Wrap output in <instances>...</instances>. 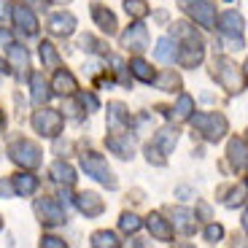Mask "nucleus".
I'll return each instance as SVG.
<instances>
[{"label": "nucleus", "mask_w": 248, "mask_h": 248, "mask_svg": "<svg viewBox=\"0 0 248 248\" xmlns=\"http://www.w3.org/2000/svg\"><path fill=\"white\" fill-rule=\"evenodd\" d=\"M213 78H216L230 94L243 92V87H246V78H243L240 68H237L232 60H227V57H216V60H213Z\"/></svg>", "instance_id": "obj_1"}, {"label": "nucleus", "mask_w": 248, "mask_h": 248, "mask_svg": "<svg viewBox=\"0 0 248 248\" xmlns=\"http://www.w3.org/2000/svg\"><path fill=\"white\" fill-rule=\"evenodd\" d=\"M192 124L197 127V132H202L205 140H211V143H218L227 135V119H224V113H194Z\"/></svg>", "instance_id": "obj_2"}, {"label": "nucleus", "mask_w": 248, "mask_h": 248, "mask_svg": "<svg viewBox=\"0 0 248 248\" xmlns=\"http://www.w3.org/2000/svg\"><path fill=\"white\" fill-rule=\"evenodd\" d=\"M81 168L87 170V175H92L94 181L106 184L108 189H116V178H113L111 168L106 165V159L97 154H81Z\"/></svg>", "instance_id": "obj_3"}, {"label": "nucleus", "mask_w": 248, "mask_h": 248, "mask_svg": "<svg viewBox=\"0 0 248 248\" xmlns=\"http://www.w3.org/2000/svg\"><path fill=\"white\" fill-rule=\"evenodd\" d=\"M11 159L22 168H38L41 165V149H38L32 140H14L11 149H8Z\"/></svg>", "instance_id": "obj_4"}, {"label": "nucleus", "mask_w": 248, "mask_h": 248, "mask_svg": "<svg viewBox=\"0 0 248 248\" xmlns=\"http://www.w3.org/2000/svg\"><path fill=\"white\" fill-rule=\"evenodd\" d=\"M32 127H35L41 135L54 138L57 132H62V113L54 108H44V111H35L32 116Z\"/></svg>", "instance_id": "obj_5"}, {"label": "nucleus", "mask_w": 248, "mask_h": 248, "mask_svg": "<svg viewBox=\"0 0 248 248\" xmlns=\"http://www.w3.org/2000/svg\"><path fill=\"white\" fill-rule=\"evenodd\" d=\"M202 57H205V46H202V41L200 38H189L184 46L178 49V54H175V60L184 65V68H197L200 62H202Z\"/></svg>", "instance_id": "obj_6"}, {"label": "nucleus", "mask_w": 248, "mask_h": 248, "mask_svg": "<svg viewBox=\"0 0 248 248\" xmlns=\"http://www.w3.org/2000/svg\"><path fill=\"white\" fill-rule=\"evenodd\" d=\"M189 14L194 16L197 25H202L205 30H213L216 27V6L208 3V0H197V3H189Z\"/></svg>", "instance_id": "obj_7"}, {"label": "nucleus", "mask_w": 248, "mask_h": 248, "mask_svg": "<svg viewBox=\"0 0 248 248\" xmlns=\"http://www.w3.org/2000/svg\"><path fill=\"white\" fill-rule=\"evenodd\" d=\"M35 213H38V218H41L46 227L65 224V211H62L57 202H51V200H38V202H35Z\"/></svg>", "instance_id": "obj_8"}, {"label": "nucleus", "mask_w": 248, "mask_h": 248, "mask_svg": "<svg viewBox=\"0 0 248 248\" xmlns=\"http://www.w3.org/2000/svg\"><path fill=\"white\" fill-rule=\"evenodd\" d=\"M122 46H127V49H132V51H146L149 49V32H146V25H140V22L130 25V30L122 35Z\"/></svg>", "instance_id": "obj_9"}, {"label": "nucleus", "mask_w": 248, "mask_h": 248, "mask_svg": "<svg viewBox=\"0 0 248 248\" xmlns=\"http://www.w3.org/2000/svg\"><path fill=\"white\" fill-rule=\"evenodd\" d=\"M11 16H14V25H16L22 32H25V35H35V30H38V19H35V14H32L27 6L16 3V6L11 8Z\"/></svg>", "instance_id": "obj_10"}, {"label": "nucleus", "mask_w": 248, "mask_h": 248, "mask_svg": "<svg viewBox=\"0 0 248 248\" xmlns=\"http://www.w3.org/2000/svg\"><path fill=\"white\" fill-rule=\"evenodd\" d=\"M227 156H230V165L240 173L248 170V143L243 138H232L230 146H227Z\"/></svg>", "instance_id": "obj_11"}, {"label": "nucleus", "mask_w": 248, "mask_h": 248, "mask_svg": "<svg viewBox=\"0 0 248 248\" xmlns=\"http://www.w3.org/2000/svg\"><path fill=\"white\" fill-rule=\"evenodd\" d=\"M175 143H178V130H175V127H165V130L156 132V138L149 143V146H151V149H156L165 159H168V154H173Z\"/></svg>", "instance_id": "obj_12"}, {"label": "nucleus", "mask_w": 248, "mask_h": 248, "mask_svg": "<svg viewBox=\"0 0 248 248\" xmlns=\"http://www.w3.org/2000/svg\"><path fill=\"white\" fill-rule=\"evenodd\" d=\"M108 149L113 151L122 159H132V151H135V138L130 132H116V135L108 138Z\"/></svg>", "instance_id": "obj_13"}, {"label": "nucleus", "mask_w": 248, "mask_h": 248, "mask_svg": "<svg viewBox=\"0 0 248 248\" xmlns=\"http://www.w3.org/2000/svg\"><path fill=\"white\" fill-rule=\"evenodd\" d=\"M146 224H149V232L156 237V240L173 243V224H170L168 218H162L159 213H151V216L146 218Z\"/></svg>", "instance_id": "obj_14"}, {"label": "nucleus", "mask_w": 248, "mask_h": 248, "mask_svg": "<svg viewBox=\"0 0 248 248\" xmlns=\"http://www.w3.org/2000/svg\"><path fill=\"white\" fill-rule=\"evenodd\" d=\"M76 208H78L81 213H84V216H100V213L106 211V205H103V200L97 197V194L94 192H84V194H78V197H76Z\"/></svg>", "instance_id": "obj_15"}, {"label": "nucleus", "mask_w": 248, "mask_h": 248, "mask_svg": "<svg viewBox=\"0 0 248 248\" xmlns=\"http://www.w3.org/2000/svg\"><path fill=\"white\" fill-rule=\"evenodd\" d=\"M173 227L181 232V235H194L197 232V216L186 208H175L173 211Z\"/></svg>", "instance_id": "obj_16"}, {"label": "nucleus", "mask_w": 248, "mask_h": 248, "mask_svg": "<svg viewBox=\"0 0 248 248\" xmlns=\"http://www.w3.org/2000/svg\"><path fill=\"white\" fill-rule=\"evenodd\" d=\"M127 124H130L127 108H124L122 103H111V106H108V130L111 132H127Z\"/></svg>", "instance_id": "obj_17"}, {"label": "nucleus", "mask_w": 248, "mask_h": 248, "mask_svg": "<svg viewBox=\"0 0 248 248\" xmlns=\"http://www.w3.org/2000/svg\"><path fill=\"white\" fill-rule=\"evenodd\" d=\"M243 27H246V22H243V16L237 11H224L218 16V30L224 35H243Z\"/></svg>", "instance_id": "obj_18"}, {"label": "nucleus", "mask_w": 248, "mask_h": 248, "mask_svg": "<svg viewBox=\"0 0 248 248\" xmlns=\"http://www.w3.org/2000/svg\"><path fill=\"white\" fill-rule=\"evenodd\" d=\"M92 16H94V25L103 32H108V35L116 32V16H113L106 6H92Z\"/></svg>", "instance_id": "obj_19"}, {"label": "nucleus", "mask_w": 248, "mask_h": 248, "mask_svg": "<svg viewBox=\"0 0 248 248\" xmlns=\"http://www.w3.org/2000/svg\"><path fill=\"white\" fill-rule=\"evenodd\" d=\"M49 30L54 32V35H70V32L76 30V19L70 16V14L60 11L49 19Z\"/></svg>", "instance_id": "obj_20"}, {"label": "nucleus", "mask_w": 248, "mask_h": 248, "mask_svg": "<svg viewBox=\"0 0 248 248\" xmlns=\"http://www.w3.org/2000/svg\"><path fill=\"white\" fill-rule=\"evenodd\" d=\"M51 87H54L57 94H73V92H76V78H73V73H68V70H57L54 81H51Z\"/></svg>", "instance_id": "obj_21"}, {"label": "nucleus", "mask_w": 248, "mask_h": 248, "mask_svg": "<svg viewBox=\"0 0 248 248\" xmlns=\"http://www.w3.org/2000/svg\"><path fill=\"white\" fill-rule=\"evenodd\" d=\"M14 192L16 194H22V197H27V194H32L35 192V186H38V178L35 175H30V173H19V175H14Z\"/></svg>", "instance_id": "obj_22"}, {"label": "nucleus", "mask_w": 248, "mask_h": 248, "mask_svg": "<svg viewBox=\"0 0 248 248\" xmlns=\"http://www.w3.org/2000/svg\"><path fill=\"white\" fill-rule=\"evenodd\" d=\"M51 178H54L57 184L73 186L76 184V170L70 168V165H65V162H54V165H51Z\"/></svg>", "instance_id": "obj_23"}, {"label": "nucleus", "mask_w": 248, "mask_h": 248, "mask_svg": "<svg viewBox=\"0 0 248 248\" xmlns=\"http://www.w3.org/2000/svg\"><path fill=\"white\" fill-rule=\"evenodd\" d=\"M49 97H51L49 84L44 81V76H41V73H35V76H32V103H35V106H44Z\"/></svg>", "instance_id": "obj_24"}, {"label": "nucleus", "mask_w": 248, "mask_h": 248, "mask_svg": "<svg viewBox=\"0 0 248 248\" xmlns=\"http://www.w3.org/2000/svg\"><path fill=\"white\" fill-rule=\"evenodd\" d=\"M192 111H194V100L189 97V94H181L170 116H173L175 122H186V119H192Z\"/></svg>", "instance_id": "obj_25"}, {"label": "nucleus", "mask_w": 248, "mask_h": 248, "mask_svg": "<svg viewBox=\"0 0 248 248\" xmlns=\"http://www.w3.org/2000/svg\"><path fill=\"white\" fill-rule=\"evenodd\" d=\"M175 54H178V49H175V41H170V38H159V44H156L154 49V57L159 62H173Z\"/></svg>", "instance_id": "obj_26"}, {"label": "nucleus", "mask_w": 248, "mask_h": 248, "mask_svg": "<svg viewBox=\"0 0 248 248\" xmlns=\"http://www.w3.org/2000/svg\"><path fill=\"white\" fill-rule=\"evenodd\" d=\"M130 70H132V76H135V78H140V81H143V84H151V81L156 78L154 70H151V65H149L146 60H140V57L130 62Z\"/></svg>", "instance_id": "obj_27"}, {"label": "nucleus", "mask_w": 248, "mask_h": 248, "mask_svg": "<svg viewBox=\"0 0 248 248\" xmlns=\"http://www.w3.org/2000/svg\"><path fill=\"white\" fill-rule=\"evenodd\" d=\"M154 84H156V89H162V92H175V89H181V78L173 73V70H165L159 78H154Z\"/></svg>", "instance_id": "obj_28"}, {"label": "nucleus", "mask_w": 248, "mask_h": 248, "mask_svg": "<svg viewBox=\"0 0 248 248\" xmlns=\"http://www.w3.org/2000/svg\"><path fill=\"white\" fill-rule=\"evenodd\" d=\"M246 197H248V186L240 184V186H235V189L230 192V197H224V205H227V208H237V205L246 202Z\"/></svg>", "instance_id": "obj_29"}, {"label": "nucleus", "mask_w": 248, "mask_h": 248, "mask_svg": "<svg viewBox=\"0 0 248 248\" xmlns=\"http://www.w3.org/2000/svg\"><path fill=\"white\" fill-rule=\"evenodd\" d=\"M8 57H11V62L16 65L19 70H25V68H27V62H30L27 51L22 49V46H16V44H8Z\"/></svg>", "instance_id": "obj_30"}, {"label": "nucleus", "mask_w": 248, "mask_h": 248, "mask_svg": "<svg viewBox=\"0 0 248 248\" xmlns=\"http://www.w3.org/2000/svg\"><path fill=\"white\" fill-rule=\"evenodd\" d=\"M124 11L135 19H143L149 14V3H146V0H124Z\"/></svg>", "instance_id": "obj_31"}, {"label": "nucleus", "mask_w": 248, "mask_h": 248, "mask_svg": "<svg viewBox=\"0 0 248 248\" xmlns=\"http://www.w3.org/2000/svg\"><path fill=\"white\" fill-rule=\"evenodd\" d=\"M119 230L127 232V235H132V232L140 230V218H138L135 213H122V218H119Z\"/></svg>", "instance_id": "obj_32"}, {"label": "nucleus", "mask_w": 248, "mask_h": 248, "mask_svg": "<svg viewBox=\"0 0 248 248\" xmlns=\"http://www.w3.org/2000/svg\"><path fill=\"white\" fill-rule=\"evenodd\" d=\"M41 60H44L49 68H60V54L54 51V46H51L49 41H44V44H41Z\"/></svg>", "instance_id": "obj_33"}, {"label": "nucleus", "mask_w": 248, "mask_h": 248, "mask_svg": "<svg viewBox=\"0 0 248 248\" xmlns=\"http://www.w3.org/2000/svg\"><path fill=\"white\" fill-rule=\"evenodd\" d=\"M92 246L94 248H116L119 240H116L113 232H97V235L92 237Z\"/></svg>", "instance_id": "obj_34"}, {"label": "nucleus", "mask_w": 248, "mask_h": 248, "mask_svg": "<svg viewBox=\"0 0 248 248\" xmlns=\"http://www.w3.org/2000/svg\"><path fill=\"white\" fill-rule=\"evenodd\" d=\"M202 235H205V243L216 246V243H221V237H224V227H221V224H208Z\"/></svg>", "instance_id": "obj_35"}, {"label": "nucleus", "mask_w": 248, "mask_h": 248, "mask_svg": "<svg viewBox=\"0 0 248 248\" xmlns=\"http://www.w3.org/2000/svg\"><path fill=\"white\" fill-rule=\"evenodd\" d=\"M173 38H184V41H189V38H200V35L192 30V25H186V22H175V25H173Z\"/></svg>", "instance_id": "obj_36"}, {"label": "nucleus", "mask_w": 248, "mask_h": 248, "mask_svg": "<svg viewBox=\"0 0 248 248\" xmlns=\"http://www.w3.org/2000/svg\"><path fill=\"white\" fill-rule=\"evenodd\" d=\"M81 49H87V51H103V44H100V41H94L92 35H84V38H81Z\"/></svg>", "instance_id": "obj_37"}, {"label": "nucleus", "mask_w": 248, "mask_h": 248, "mask_svg": "<svg viewBox=\"0 0 248 248\" xmlns=\"http://www.w3.org/2000/svg\"><path fill=\"white\" fill-rule=\"evenodd\" d=\"M78 97H81V103H84V106H87V108H92V111H97V97H94V94H87V92H81Z\"/></svg>", "instance_id": "obj_38"}, {"label": "nucleus", "mask_w": 248, "mask_h": 248, "mask_svg": "<svg viewBox=\"0 0 248 248\" xmlns=\"http://www.w3.org/2000/svg\"><path fill=\"white\" fill-rule=\"evenodd\" d=\"M44 246H49V248H65V243H62L60 237H44Z\"/></svg>", "instance_id": "obj_39"}, {"label": "nucleus", "mask_w": 248, "mask_h": 248, "mask_svg": "<svg viewBox=\"0 0 248 248\" xmlns=\"http://www.w3.org/2000/svg\"><path fill=\"white\" fill-rule=\"evenodd\" d=\"M178 197H181V200H192V189H189V186H181V189H178Z\"/></svg>", "instance_id": "obj_40"}, {"label": "nucleus", "mask_w": 248, "mask_h": 248, "mask_svg": "<svg viewBox=\"0 0 248 248\" xmlns=\"http://www.w3.org/2000/svg\"><path fill=\"white\" fill-rule=\"evenodd\" d=\"M0 44H6V46L11 44V35H8L6 30H0Z\"/></svg>", "instance_id": "obj_41"}, {"label": "nucleus", "mask_w": 248, "mask_h": 248, "mask_svg": "<svg viewBox=\"0 0 248 248\" xmlns=\"http://www.w3.org/2000/svg\"><path fill=\"white\" fill-rule=\"evenodd\" d=\"M243 230H246V232H248V211H246V213H243Z\"/></svg>", "instance_id": "obj_42"}, {"label": "nucleus", "mask_w": 248, "mask_h": 248, "mask_svg": "<svg viewBox=\"0 0 248 248\" xmlns=\"http://www.w3.org/2000/svg\"><path fill=\"white\" fill-rule=\"evenodd\" d=\"M6 16V6H3V0H0V19Z\"/></svg>", "instance_id": "obj_43"}, {"label": "nucleus", "mask_w": 248, "mask_h": 248, "mask_svg": "<svg viewBox=\"0 0 248 248\" xmlns=\"http://www.w3.org/2000/svg\"><path fill=\"white\" fill-rule=\"evenodd\" d=\"M243 70H246V84H248V60H246V65H243Z\"/></svg>", "instance_id": "obj_44"}, {"label": "nucleus", "mask_w": 248, "mask_h": 248, "mask_svg": "<svg viewBox=\"0 0 248 248\" xmlns=\"http://www.w3.org/2000/svg\"><path fill=\"white\" fill-rule=\"evenodd\" d=\"M0 70H6V62H3V60H0Z\"/></svg>", "instance_id": "obj_45"}, {"label": "nucleus", "mask_w": 248, "mask_h": 248, "mask_svg": "<svg viewBox=\"0 0 248 248\" xmlns=\"http://www.w3.org/2000/svg\"><path fill=\"white\" fill-rule=\"evenodd\" d=\"M181 3H184V6H189V3H194V0H181Z\"/></svg>", "instance_id": "obj_46"}, {"label": "nucleus", "mask_w": 248, "mask_h": 248, "mask_svg": "<svg viewBox=\"0 0 248 248\" xmlns=\"http://www.w3.org/2000/svg\"><path fill=\"white\" fill-rule=\"evenodd\" d=\"M27 3H41V0H27Z\"/></svg>", "instance_id": "obj_47"}, {"label": "nucleus", "mask_w": 248, "mask_h": 248, "mask_svg": "<svg viewBox=\"0 0 248 248\" xmlns=\"http://www.w3.org/2000/svg\"><path fill=\"white\" fill-rule=\"evenodd\" d=\"M51 3H65V0H51Z\"/></svg>", "instance_id": "obj_48"}, {"label": "nucleus", "mask_w": 248, "mask_h": 248, "mask_svg": "<svg viewBox=\"0 0 248 248\" xmlns=\"http://www.w3.org/2000/svg\"><path fill=\"white\" fill-rule=\"evenodd\" d=\"M0 127H3V113H0Z\"/></svg>", "instance_id": "obj_49"}, {"label": "nucleus", "mask_w": 248, "mask_h": 248, "mask_svg": "<svg viewBox=\"0 0 248 248\" xmlns=\"http://www.w3.org/2000/svg\"><path fill=\"white\" fill-rule=\"evenodd\" d=\"M0 227H3V218H0Z\"/></svg>", "instance_id": "obj_50"}]
</instances>
